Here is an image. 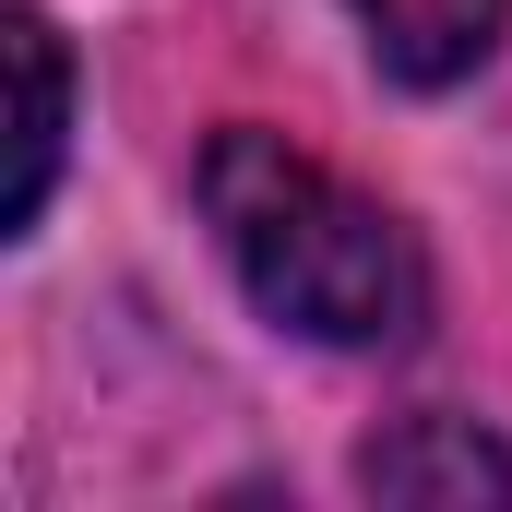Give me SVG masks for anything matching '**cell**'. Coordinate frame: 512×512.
<instances>
[{"instance_id":"6da1fadb","label":"cell","mask_w":512,"mask_h":512,"mask_svg":"<svg viewBox=\"0 0 512 512\" xmlns=\"http://www.w3.org/2000/svg\"><path fill=\"white\" fill-rule=\"evenodd\" d=\"M203 227H215L227 274L251 286V310L286 322V334H310V346L382 358V346H417V322H429L417 239L358 179H334L322 155H298L286 131L227 120L203 143Z\"/></svg>"},{"instance_id":"277c9868","label":"cell","mask_w":512,"mask_h":512,"mask_svg":"<svg viewBox=\"0 0 512 512\" xmlns=\"http://www.w3.org/2000/svg\"><path fill=\"white\" fill-rule=\"evenodd\" d=\"M346 12H358V36H370V60H382L393 84L441 96V84H465V72L501 48L512 0H346Z\"/></svg>"},{"instance_id":"7a4b0ae2","label":"cell","mask_w":512,"mask_h":512,"mask_svg":"<svg viewBox=\"0 0 512 512\" xmlns=\"http://www.w3.org/2000/svg\"><path fill=\"white\" fill-rule=\"evenodd\" d=\"M358 489L370 501H441V512H477L512 501V453L477 429V417H405L358 453Z\"/></svg>"},{"instance_id":"3957f363","label":"cell","mask_w":512,"mask_h":512,"mask_svg":"<svg viewBox=\"0 0 512 512\" xmlns=\"http://www.w3.org/2000/svg\"><path fill=\"white\" fill-rule=\"evenodd\" d=\"M0 60H12V203H0V227L24 239V227L48 215V179H60L72 60H60V24H48V12H12V24H0Z\"/></svg>"}]
</instances>
